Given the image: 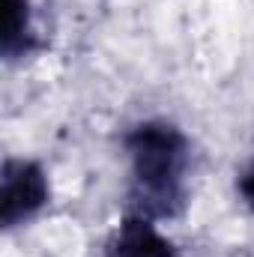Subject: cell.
I'll list each match as a JSON object with an SVG mask.
<instances>
[{
  "mask_svg": "<svg viewBox=\"0 0 254 257\" xmlns=\"http://www.w3.org/2000/svg\"><path fill=\"white\" fill-rule=\"evenodd\" d=\"M126 156L132 168V212L153 221L174 218L186 206L191 147L183 128L168 120H144L129 128Z\"/></svg>",
  "mask_w": 254,
  "mask_h": 257,
  "instance_id": "obj_1",
  "label": "cell"
},
{
  "mask_svg": "<svg viewBox=\"0 0 254 257\" xmlns=\"http://www.w3.org/2000/svg\"><path fill=\"white\" fill-rule=\"evenodd\" d=\"M48 177L30 159H6L0 174V221L3 227H18L30 221L48 203Z\"/></svg>",
  "mask_w": 254,
  "mask_h": 257,
  "instance_id": "obj_2",
  "label": "cell"
},
{
  "mask_svg": "<svg viewBox=\"0 0 254 257\" xmlns=\"http://www.w3.org/2000/svg\"><path fill=\"white\" fill-rule=\"evenodd\" d=\"M105 257H180L168 236L159 233L156 221L138 212H129L108 239Z\"/></svg>",
  "mask_w": 254,
  "mask_h": 257,
  "instance_id": "obj_3",
  "label": "cell"
},
{
  "mask_svg": "<svg viewBox=\"0 0 254 257\" xmlns=\"http://www.w3.org/2000/svg\"><path fill=\"white\" fill-rule=\"evenodd\" d=\"M0 51L6 60H18L33 51V12L30 0H6Z\"/></svg>",
  "mask_w": 254,
  "mask_h": 257,
  "instance_id": "obj_4",
  "label": "cell"
},
{
  "mask_svg": "<svg viewBox=\"0 0 254 257\" xmlns=\"http://www.w3.org/2000/svg\"><path fill=\"white\" fill-rule=\"evenodd\" d=\"M236 194L245 203V209L254 212V159L239 171V177H236Z\"/></svg>",
  "mask_w": 254,
  "mask_h": 257,
  "instance_id": "obj_5",
  "label": "cell"
}]
</instances>
